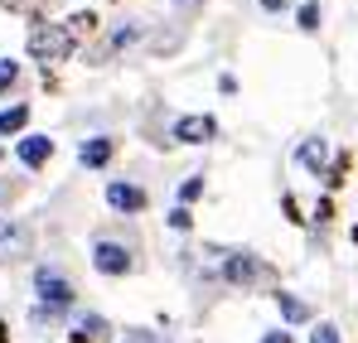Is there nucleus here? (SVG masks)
<instances>
[{
    "mask_svg": "<svg viewBox=\"0 0 358 343\" xmlns=\"http://www.w3.org/2000/svg\"><path fill=\"white\" fill-rule=\"evenodd\" d=\"M29 54L39 58V63H59V58L73 54V34L63 24H34L29 29Z\"/></svg>",
    "mask_w": 358,
    "mask_h": 343,
    "instance_id": "obj_1",
    "label": "nucleus"
},
{
    "mask_svg": "<svg viewBox=\"0 0 358 343\" xmlns=\"http://www.w3.org/2000/svg\"><path fill=\"white\" fill-rule=\"evenodd\" d=\"M223 281L252 290V286H262V281H271V266L257 261L252 251H233V256H223Z\"/></svg>",
    "mask_w": 358,
    "mask_h": 343,
    "instance_id": "obj_2",
    "label": "nucleus"
},
{
    "mask_svg": "<svg viewBox=\"0 0 358 343\" xmlns=\"http://www.w3.org/2000/svg\"><path fill=\"white\" fill-rule=\"evenodd\" d=\"M34 290H39V300H44V309H49V314L73 305V286L63 281L59 271H49V266H39V271H34ZM44 309H39V314H44Z\"/></svg>",
    "mask_w": 358,
    "mask_h": 343,
    "instance_id": "obj_3",
    "label": "nucleus"
},
{
    "mask_svg": "<svg viewBox=\"0 0 358 343\" xmlns=\"http://www.w3.org/2000/svg\"><path fill=\"white\" fill-rule=\"evenodd\" d=\"M92 266H97L102 276H126V271H131V251H126L121 242H97V247H92Z\"/></svg>",
    "mask_w": 358,
    "mask_h": 343,
    "instance_id": "obj_4",
    "label": "nucleus"
},
{
    "mask_svg": "<svg viewBox=\"0 0 358 343\" xmlns=\"http://www.w3.org/2000/svg\"><path fill=\"white\" fill-rule=\"evenodd\" d=\"M213 116H179L175 121V140L179 145H203V140H213Z\"/></svg>",
    "mask_w": 358,
    "mask_h": 343,
    "instance_id": "obj_5",
    "label": "nucleus"
},
{
    "mask_svg": "<svg viewBox=\"0 0 358 343\" xmlns=\"http://www.w3.org/2000/svg\"><path fill=\"white\" fill-rule=\"evenodd\" d=\"M107 203L121 208V213H141L145 208V189H136V184H107Z\"/></svg>",
    "mask_w": 358,
    "mask_h": 343,
    "instance_id": "obj_6",
    "label": "nucleus"
},
{
    "mask_svg": "<svg viewBox=\"0 0 358 343\" xmlns=\"http://www.w3.org/2000/svg\"><path fill=\"white\" fill-rule=\"evenodd\" d=\"M49 155H54V140H49V136H24V140H20V165L39 170Z\"/></svg>",
    "mask_w": 358,
    "mask_h": 343,
    "instance_id": "obj_7",
    "label": "nucleus"
},
{
    "mask_svg": "<svg viewBox=\"0 0 358 343\" xmlns=\"http://www.w3.org/2000/svg\"><path fill=\"white\" fill-rule=\"evenodd\" d=\"M78 160H83L87 170H102V165L112 160V140H107V136H92V140H83V150H78Z\"/></svg>",
    "mask_w": 358,
    "mask_h": 343,
    "instance_id": "obj_8",
    "label": "nucleus"
},
{
    "mask_svg": "<svg viewBox=\"0 0 358 343\" xmlns=\"http://www.w3.org/2000/svg\"><path fill=\"white\" fill-rule=\"evenodd\" d=\"M24 247H29V232L10 218H0V251H24Z\"/></svg>",
    "mask_w": 358,
    "mask_h": 343,
    "instance_id": "obj_9",
    "label": "nucleus"
},
{
    "mask_svg": "<svg viewBox=\"0 0 358 343\" xmlns=\"http://www.w3.org/2000/svg\"><path fill=\"white\" fill-rule=\"evenodd\" d=\"M324 160H329V145H324V140H305V145H300V165H305V170H324Z\"/></svg>",
    "mask_w": 358,
    "mask_h": 343,
    "instance_id": "obj_10",
    "label": "nucleus"
},
{
    "mask_svg": "<svg viewBox=\"0 0 358 343\" xmlns=\"http://www.w3.org/2000/svg\"><path fill=\"white\" fill-rule=\"evenodd\" d=\"M276 305H281V314H286V319H291V324H300V319H310V309H305V305H300L296 295H276Z\"/></svg>",
    "mask_w": 358,
    "mask_h": 343,
    "instance_id": "obj_11",
    "label": "nucleus"
},
{
    "mask_svg": "<svg viewBox=\"0 0 358 343\" xmlns=\"http://www.w3.org/2000/svg\"><path fill=\"white\" fill-rule=\"evenodd\" d=\"M29 121V107H10V112H0V136H10V131H20Z\"/></svg>",
    "mask_w": 358,
    "mask_h": 343,
    "instance_id": "obj_12",
    "label": "nucleus"
},
{
    "mask_svg": "<svg viewBox=\"0 0 358 343\" xmlns=\"http://www.w3.org/2000/svg\"><path fill=\"white\" fill-rule=\"evenodd\" d=\"M136 39H141V29H136V24H126V29L112 34V49H126V44H136Z\"/></svg>",
    "mask_w": 358,
    "mask_h": 343,
    "instance_id": "obj_13",
    "label": "nucleus"
},
{
    "mask_svg": "<svg viewBox=\"0 0 358 343\" xmlns=\"http://www.w3.org/2000/svg\"><path fill=\"white\" fill-rule=\"evenodd\" d=\"M300 29H320V5H300Z\"/></svg>",
    "mask_w": 358,
    "mask_h": 343,
    "instance_id": "obj_14",
    "label": "nucleus"
},
{
    "mask_svg": "<svg viewBox=\"0 0 358 343\" xmlns=\"http://www.w3.org/2000/svg\"><path fill=\"white\" fill-rule=\"evenodd\" d=\"M199 194H203V179H184V184H179V198H184V203H194Z\"/></svg>",
    "mask_w": 358,
    "mask_h": 343,
    "instance_id": "obj_15",
    "label": "nucleus"
},
{
    "mask_svg": "<svg viewBox=\"0 0 358 343\" xmlns=\"http://www.w3.org/2000/svg\"><path fill=\"white\" fill-rule=\"evenodd\" d=\"M15 78H20V63H10V58H0V92H5V87H10Z\"/></svg>",
    "mask_w": 358,
    "mask_h": 343,
    "instance_id": "obj_16",
    "label": "nucleus"
},
{
    "mask_svg": "<svg viewBox=\"0 0 358 343\" xmlns=\"http://www.w3.org/2000/svg\"><path fill=\"white\" fill-rule=\"evenodd\" d=\"M310 343H339V329H334V324H320V329L310 334Z\"/></svg>",
    "mask_w": 358,
    "mask_h": 343,
    "instance_id": "obj_17",
    "label": "nucleus"
},
{
    "mask_svg": "<svg viewBox=\"0 0 358 343\" xmlns=\"http://www.w3.org/2000/svg\"><path fill=\"white\" fill-rule=\"evenodd\" d=\"M170 228H179V232L189 228V208H175V213H170Z\"/></svg>",
    "mask_w": 358,
    "mask_h": 343,
    "instance_id": "obj_18",
    "label": "nucleus"
},
{
    "mask_svg": "<svg viewBox=\"0 0 358 343\" xmlns=\"http://www.w3.org/2000/svg\"><path fill=\"white\" fill-rule=\"evenodd\" d=\"M262 343H291V334H266Z\"/></svg>",
    "mask_w": 358,
    "mask_h": 343,
    "instance_id": "obj_19",
    "label": "nucleus"
},
{
    "mask_svg": "<svg viewBox=\"0 0 358 343\" xmlns=\"http://www.w3.org/2000/svg\"><path fill=\"white\" fill-rule=\"evenodd\" d=\"M281 5H286V0H262V10H281Z\"/></svg>",
    "mask_w": 358,
    "mask_h": 343,
    "instance_id": "obj_20",
    "label": "nucleus"
},
{
    "mask_svg": "<svg viewBox=\"0 0 358 343\" xmlns=\"http://www.w3.org/2000/svg\"><path fill=\"white\" fill-rule=\"evenodd\" d=\"M0 343H5V324H0Z\"/></svg>",
    "mask_w": 358,
    "mask_h": 343,
    "instance_id": "obj_21",
    "label": "nucleus"
}]
</instances>
